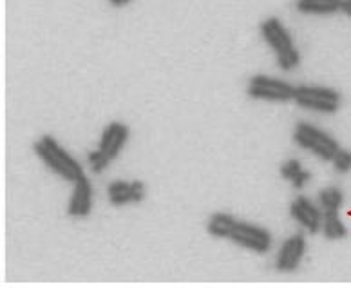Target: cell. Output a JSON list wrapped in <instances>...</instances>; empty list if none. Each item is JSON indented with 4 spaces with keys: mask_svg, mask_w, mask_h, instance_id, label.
<instances>
[{
    "mask_svg": "<svg viewBox=\"0 0 351 288\" xmlns=\"http://www.w3.org/2000/svg\"><path fill=\"white\" fill-rule=\"evenodd\" d=\"M322 232H324V238L331 239V241H337V239H342L348 236L346 225L342 223V219L339 217V214H324V219H322Z\"/></svg>",
    "mask_w": 351,
    "mask_h": 288,
    "instance_id": "16",
    "label": "cell"
},
{
    "mask_svg": "<svg viewBox=\"0 0 351 288\" xmlns=\"http://www.w3.org/2000/svg\"><path fill=\"white\" fill-rule=\"evenodd\" d=\"M342 203H344V194L341 189L328 187L319 192V207L322 214H339Z\"/></svg>",
    "mask_w": 351,
    "mask_h": 288,
    "instance_id": "15",
    "label": "cell"
},
{
    "mask_svg": "<svg viewBox=\"0 0 351 288\" xmlns=\"http://www.w3.org/2000/svg\"><path fill=\"white\" fill-rule=\"evenodd\" d=\"M228 239L237 243L239 247L248 248V250L257 254L268 252L271 247V234L265 227L246 221H236Z\"/></svg>",
    "mask_w": 351,
    "mask_h": 288,
    "instance_id": "7",
    "label": "cell"
},
{
    "mask_svg": "<svg viewBox=\"0 0 351 288\" xmlns=\"http://www.w3.org/2000/svg\"><path fill=\"white\" fill-rule=\"evenodd\" d=\"M93 211V183L87 176L75 182V189L71 194L67 213L73 217H87Z\"/></svg>",
    "mask_w": 351,
    "mask_h": 288,
    "instance_id": "11",
    "label": "cell"
},
{
    "mask_svg": "<svg viewBox=\"0 0 351 288\" xmlns=\"http://www.w3.org/2000/svg\"><path fill=\"white\" fill-rule=\"evenodd\" d=\"M281 176L288 180V182H291V185L295 189H302L310 182L311 174L302 169L299 160H288L281 167Z\"/></svg>",
    "mask_w": 351,
    "mask_h": 288,
    "instance_id": "14",
    "label": "cell"
},
{
    "mask_svg": "<svg viewBox=\"0 0 351 288\" xmlns=\"http://www.w3.org/2000/svg\"><path fill=\"white\" fill-rule=\"evenodd\" d=\"M109 2L114 5V8H123V5H127L129 2H132V0H109Z\"/></svg>",
    "mask_w": 351,
    "mask_h": 288,
    "instance_id": "19",
    "label": "cell"
},
{
    "mask_svg": "<svg viewBox=\"0 0 351 288\" xmlns=\"http://www.w3.org/2000/svg\"><path fill=\"white\" fill-rule=\"evenodd\" d=\"M261 33L263 38L277 53V64L282 71H291L299 66L301 55H299L297 47L293 46L291 35L279 19H266L261 24Z\"/></svg>",
    "mask_w": 351,
    "mask_h": 288,
    "instance_id": "3",
    "label": "cell"
},
{
    "mask_svg": "<svg viewBox=\"0 0 351 288\" xmlns=\"http://www.w3.org/2000/svg\"><path fill=\"white\" fill-rule=\"evenodd\" d=\"M236 217L232 216V214L226 213H216L214 216L208 219V234L214 236V238H223L228 239L230 238V232L234 225H236Z\"/></svg>",
    "mask_w": 351,
    "mask_h": 288,
    "instance_id": "13",
    "label": "cell"
},
{
    "mask_svg": "<svg viewBox=\"0 0 351 288\" xmlns=\"http://www.w3.org/2000/svg\"><path fill=\"white\" fill-rule=\"evenodd\" d=\"M293 100L297 106L310 109V111L317 112H333L339 111L341 107V95L331 89V87L324 86H297L293 91Z\"/></svg>",
    "mask_w": 351,
    "mask_h": 288,
    "instance_id": "5",
    "label": "cell"
},
{
    "mask_svg": "<svg viewBox=\"0 0 351 288\" xmlns=\"http://www.w3.org/2000/svg\"><path fill=\"white\" fill-rule=\"evenodd\" d=\"M304 254H306V238L302 234H293L282 243L281 250L277 254V270L286 274L295 272Z\"/></svg>",
    "mask_w": 351,
    "mask_h": 288,
    "instance_id": "9",
    "label": "cell"
},
{
    "mask_svg": "<svg viewBox=\"0 0 351 288\" xmlns=\"http://www.w3.org/2000/svg\"><path fill=\"white\" fill-rule=\"evenodd\" d=\"M36 156L40 158L42 162L51 169V171L58 174L60 178L67 180V182H78L80 178H84V169L75 158L71 156L69 152L56 142L53 136H42L38 142L33 145Z\"/></svg>",
    "mask_w": 351,
    "mask_h": 288,
    "instance_id": "1",
    "label": "cell"
},
{
    "mask_svg": "<svg viewBox=\"0 0 351 288\" xmlns=\"http://www.w3.org/2000/svg\"><path fill=\"white\" fill-rule=\"evenodd\" d=\"M293 91L295 87L290 86L288 82L266 75L252 76L248 82V95L257 100L290 101L293 100Z\"/></svg>",
    "mask_w": 351,
    "mask_h": 288,
    "instance_id": "6",
    "label": "cell"
},
{
    "mask_svg": "<svg viewBox=\"0 0 351 288\" xmlns=\"http://www.w3.org/2000/svg\"><path fill=\"white\" fill-rule=\"evenodd\" d=\"M290 214L302 228H306L310 234H317L322 228V214L321 207L311 202L310 197L299 196L290 205Z\"/></svg>",
    "mask_w": 351,
    "mask_h": 288,
    "instance_id": "8",
    "label": "cell"
},
{
    "mask_svg": "<svg viewBox=\"0 0 351 288\" xmlns=\"http://www.w3.org/2000/svg\"><path fill=\"white\" fill-rule=\"evenodd\" d=\"M147 189L143 182H121L116 180L107 187V196L109 202L116 207L120 205H127V203H140L145 200Z\"/></svg>",
    "mask_w": 351,
    "mask_h": 288,
    "instance_id": "10",
    "label": "cell"
},
{
    "mask_svg": "<svg viewBox=\"0 0 351 288\" xmlns=\"http://www.w3.org/2000/svg\"><path fill=\"white\" fill-rule=\"evenodd\" d=\"M295 5L306 15H333L341 11L342 0H295Z\"/></svg>",
    "mask_w": 351,
    "mask_h": 288,
    "instance_id": "12",
    "label": "cell"
},
{
    "mask_svg": "<svg viewBox=\"0 0 351 288\" xmlns=\"http://www.w3.org/2000/svg\"><path fill=\"white\" fill-rule=\"evenodd\" d=\"M127 140H129V127L121 121H112L101 132V140L98 149L93 152H89V165L93 169V172L100 174V172L106 171L110 165L112 160L120 156L121 149L125 147Z\"/></svg>",
    "mask_w": 351,
    "mask_h": 288,
    "instance_id": "2",
    "label": "cell"
},
{
    "mask_svg": "<svg viewBox=\"0 0 351 288\" xmlns=\"http://www.w3.org/2000/svg\"><path fill=\"white\" fill-rule=\"evenodd\" d=\"M293 140H295L297 145L313 152L315 156H319L324 162H331V158L335 156V152L341 149L339 142L331 134H328L326 131H322L319 127L311 125V123H306V121L297 123L295 131H293Z\"/></svg>",
    "mask_w": 351,
    "mask_h": 288,
    "instance_id": "4",
    "label": "cell"
},
{
    "mask_svg": "<svg viewBox=\"0 0 351 288\" xmlns=\"http://www.w3.org/2000/svg\"><path fill=\"white\" fill-rule=\"evenodd\" d=\"M341 11H344L348 16H351V0H342Z\"/></svg>",
    "mask_w": 351,
    "mask_h": 288,
    "instance_id": "18",
    "label": "cell"
},
{
    "mask_svg": "<svg viewBox=\"0 0 351 288\" xmlns=\"http://www.w3.org/2000/svg\"><path fill=\"white\" fill-rule=\"evenodd\" d=\"M333 162V167L339 172H350L351 171V151L346 149H339L335 152V156L331 158Z\"/></svg>",
    "mask_w": 351,
    "mask_h": 288,
    "instance_id": "17",
    "label": "cell"
}]
</instances>
